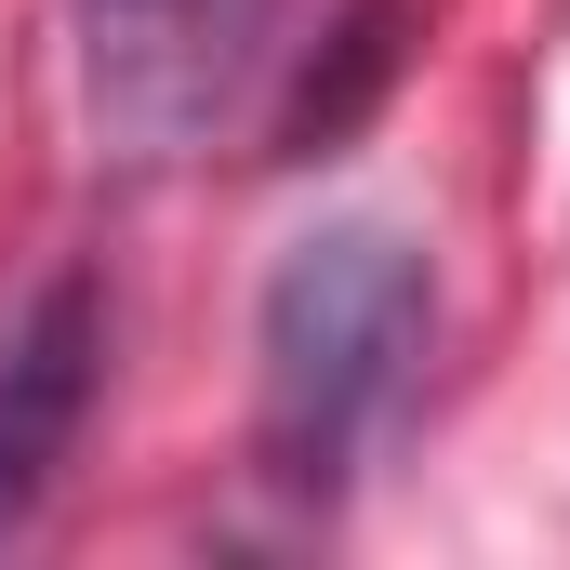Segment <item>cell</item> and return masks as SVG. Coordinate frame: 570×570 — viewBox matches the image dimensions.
Masks as SVG:
<instances>
[{
	"label": "cell",
	"instance_id": "obj_4",
	"mask_svg": "<svg viewBox=\"0 0 570 570\" xmlns=\"http://www.w3.org/2000/svg\"><path fill=\"white\" fill-rule=\"evenodd\" d=\"M399 80V0H358L345 27H332V80L305 67V94H292V120H279V159H318V146H345L358 134V107Z\"/></svg>",
	"mask_w": 570,
	"mask_h": 570
},
{
	"label": "cell",
	"instance_id": "obj_2",
	"mask_svg": "<svg viewBox=\"0 0 570 570\" xmlns=\"http://www.w3.org/2000/svg\"><path fill=\"white\" fill-rule=\"evenodd\" d=\"M279 53V0H80V94L134 173L213 146Z\"/></svg>",
	"mask_w": 570,
	"mask_h": 570
},
{
	"label": "cell",
	"instance_id": "obj_1",
	"mask_svg": "<svg viewBox=\"0 0 570 570\" xmlns=\"http://www.w3.org/2000/svg\"><path fill=\"white\" fill-rule=\"evenodd\" d=\"M425 332H438L425 239H399V226H318V239L279 253L253 358H266V464L292 491H332L372 451V425L412 399Z\"/></svg>",
	"mask_w": 570,
	"mask_h": 570
},
{
	"label": "cell",
	"instance_id": "obj_3",
	"mask_svg": "<svg viewBox=\"0 0 570 570\" xmlns=\"http://www.w3.org/2000/svg\"><path fill=\"white\" fill-rule=\"evenodd\" d=\"M107 385V292L80 279H40L13 318H0V531L53 491V464L80 451V412Z\"/></svg>",
	"mask_w": 570,
	"mask_h": 570
}]
</instances>
